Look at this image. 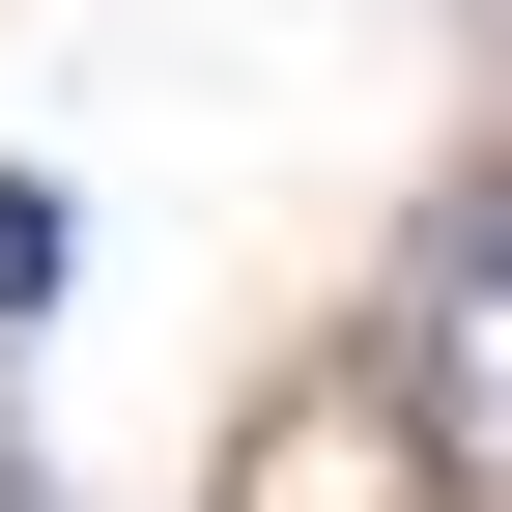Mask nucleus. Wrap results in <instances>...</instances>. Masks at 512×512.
<instances>
[{
    "mask_svg": "<svg viewBox=\"0 0 512 512\" xmlns=\"http://www.w3.org/2000/svg\"><path fill=\"white\" fill-rule=\"evenodd\" d=\"M427 456L512 484V200H456V256H427Z\"/></svg>",
    "mask_w": 512,
    "mask_h": 512,
    "instance_id": "obj_1",
    "label": "nucleus"
},
{
    "mask_svg": "<svg viewBox=\"0 0 512 512\" xmlns=\"http://www.w3.org/2000/svg\"><path fill=\"white\" fill-rule=\"evenodd\" d=\"M0 313H57V200H29V171H0Z\"/></svg>",
    "mask_w": 512,
    "mask_h": 512,
    "instance_id": "obj_2",
    "label": "nucleus"
}]
</instances>
